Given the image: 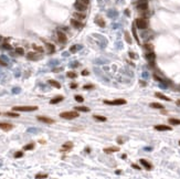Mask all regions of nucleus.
I'll return each mask as SVG.
<instances>
[{
    "mask_svg": "<svg viewBox=\"0 0 180 179\" xmlns=\"http://www.w3.org/2000/svg\"><path fill=\"white\" fill-rule=\"evenodd\" d=\"M63 101V96H55V97H53L50 101V104H52V105H54V104H57V103H60V102H62Z\"/></svg>",
    "mask_w": 180,
    "mask_h": 179,
    "instance_id": "nucleus-13",
    "label": "nucleus"
},
{
    "mask_svg": "<svg viewBox=\"0 0 180 179\" xmlns=\"http://www.w3.org/2000/svg\"><path fill=\"white\" fill-rule=\"evenodd\" d=\"M133 167H134L135 169H140V167H138L137 165H133Z\"/></svg>",
    "mask_w": 180,
    "mask_h": 179,
    "instance_id": "nucleus-44",
    "label": "nucleus"
},
{
    "mask_svg": "<svg viewBox=\"0 0 180 179\" xmlns=\"http://www.w3.org/2000/svg\"><path fill=\"white\" fill-rule=\"evenodd\" d=\"M168 122H169V124H171V125H180V119H177V118H170Z\"/></svg>",
    "mask_w": 180,
    "mask_h": 179,
    "instance_id": "nucleus-23",
    "label": "nucleus"
},
{
    "mask_svg": "<svg viewBox=\"0 0 180 179\" xmlns=\"http://www.w3.org/2000/svg\"><path fill=\"white\" fill-rule=\"evenodd\" d=\"M122 158H123V159H126V155H125V154H124L123 156H122Z\"/></svg>",
    "mask_w": 180,
    "mask_h": 179,
    "instance_id": "nucleus-45",
    "label": "nucleus"
},
{
    "mask_svg": "<svg viewBox=\"0 0 180 179\" xmlns=\"http://www.w3.org/2000/svg\"><path fill=\"white\" fill-rule=\"evenodd\" d=\"M136 7H137V9L139 10V11H141V12L147 11V10H148V3H147L146 0H141V2H139Z\"/></svg>",
    "mask_w": 180,
    "mask_h": 179,
    "instance_id": "nucleus-6",
    "label": "nucleus"
},
{
    "mask_svg": "<svg viewBox=\"0 0 180 179\" xmlns=\"http://www.w3.org/2000/svg\"><path fill=\"white\" fill-rule=\"evenodd\" d=\"M12 128H13V125L10 124V123H5V122L0 123V129L5 130V132H9V130H11Z\"/></svg>",
    "mask_w": 180,
    "mask_h": 179,
    "instance_id": "nucleus-7",
    "label": "nucleus"
},
{
    "mask_svg": "<svg viewBox=\"0 0 180 179\" xmlns=\"http://www.w3.org/2000/svg\"><path fill=\"white\" fill-rule=\"evenodd\" d=\"M0 64L3 65V67H7V63H6V62H3V61H1V59H0Z\"/></svg>",
    "mask_w": 180,
    "mask_h": 179,
    "instance_id": "nucleus-42",
    "label": "nucleus"
},
{
    "mask_svg": "<svg viewBox=\"0 0 180 179\" xmlns=\"http://www.w3.org/2000/svg\"><path fill=\"white\" fill-rule=\"evenodd\" d=\"M140 1H141V0H140Z\"/></svg>",
    "mask_w": 180,
    "mask_h": 179,
    "instance_id": "nucleus-48",
    "label": "nucleus"
},
{
    "mask_svg": "<svg viewBox=\"0 0 180 179\" xmlns=\"http://www.w3.org/2000/svg\"><path fill=\"white\" fill-rule=\"evenodd\" d=\"M125 37H126V41L128 43H132V40H130V37L128 35V32H125Z\"/></svg>",
    "mask_w": 180,
    "mask_h": 179,
    "instance_id": "nucleus-37",
    "label": "nucleus"
},
{
    "mask_svg": "<svg viewBox=\"0 0 180 179\" xmlns=\"http://www.w3.org/2000/svg\"><path fill=\"white\" fill-rule=\"evenodd\" d=\"M89 74V72H87V71H85V70H84V71H82V75H87Z\"/></svg>",
    "mask_w": 180,
    "mask_h": 179,
    "instance_id": "nucleus-43",
    "label": "nucleus"
},
{
    "mask_svg": "<svg viewBox=\"0 0 180 179\" xmlns=\"http://www.w3.org/2000/svg\"><path fill=\"white\" fill-rule=\"evenodd\" d=\"M7 116H10V117H18L19 116V114L18 113H11V112H7L6 113Z\"/></svg>",
    "mask_w": 180,
    "mask_h": 179,
    "instance_id": "nucleus-32",
    "label": "nucleus"
},
{
    "mask_svg": "<svg viewBox=\"0 0 180 179\" xmlns=\"http://www.w3.org/2000/svg\"><path fill=\"white\" fill-rule=\"evenodd\" d=\"M16 112H33V111H37L38 107L37 106H14L12 108Z\"/></svg>",
    "mask_w": 180,
    "mask_h": 179,
    "instance_id": "nucleus-3",
    "label": "nucleus"
},
{
    "mask_svg": "<svg viewBox=\"0 0 180 179\" xmlns=\"http://www.w3.org/2000/svg\"><path fill=\"white\" fill-rule=\"evenodd\" d=\"M118 150H119V148H117V147L105 148V149H104V153H106V154H112V153H116V151H118Z\"/></svg>",
    "mask_w": 180,
    "mask_h": 179,
    "instance_id": "nucleus-19",
    "label": "nucleus"
},
{
    "mask_svg": "<svg viewBox=\"0 0 180 179\" xmlns=\"http://www.w3.org/2000/svg\"><path fill=\"white\" fill-rule=\"evenodd\" d=\"M32 46H33V49H34L37 52H40V53L43 52V48H42V46H38V45H35V44H33Z\"/></svg>",
    "mask_w": 180,
    "mask_h": 179,
    "instance_id": "nucleus-30",
    "label": "nucleus"
},
{
    "mask_svg": "<svg viewBox=\"0 0 180 179\" xmlns=\"http://www.w3.org/2000/svg\"><path fill=\"white\" fill-rule=\"evenodd\" d=\"M35 178H48V175L46 173H38V175H35Z\"/></svg>",
    "mask_w": 180,
    "mask_h": 179,
    "instance_id": "nucleus-35",
    "label": "nucleus"
},
{
    "mask_svg": "<svg viewBox=\"0 0 180 179\" xmlns=\"http://www.w3.org/2000/svg\"><path fill=\"white\" fill-rule=\"evenodd\" d=\"M90 1L89 0H76L74 3V8L76 9V11H82L84 12L87 9Z\"/></svg>",
    "mask_w": 180,
    "mask_h": 179,
    "instance_id": "nucleus-1",
    "label": "nucleus"
},
{
    "mask_svg": "<svg viewBox=\"0 0 180 179\" xmlns=\"http://www.w3.org/2000/svg\"><path fill=\"white\" fill-rule=\"evenodd\" d=\"M2 48H3V49H7V50H11L12 49V46L10 45L9 43H3L2 44Z\"/></svg>",
    "mask_w": 180,
    "mask_h": 179,
    "instance_id": "nucleus-36",
    "label": "nucleus"
},
{
    "mask_svg": "<svg viewBox=\"0 0 180 179\" xmlns=\"http://www.w3.org/2000/svg\"><path fill=\"white\" fill-rule=\"evenodd\" d=\"M71 24L73 27H74V28H76V29H82V28H83L84 27V24L82 22H81L80 20H77V19H75V18H73V19H72L71 20Z\"/></svg>",
    "mask_w": 180,
    "mask_h": 179,
    "instance_id": "nucleus-9",
    "label": "nucleus"
},
{
    "mask_svg": "<svg viewBox=\"0 0 180 179\" xmlns=\"http://www.w3.org/2000/svg\"><path fill=\"white\" fill-rule=\"evenodd\" d=\"M156 95V97H158V98H161V100H163V101H170V98L169 97H167V96H165L163 94H161V93H156L155 94Z\"/></svg>",
    "mask_w": 180,
    "mask_h": 179,
    "instance_id": "nucleus-22",
    "label": "nucleus"
},
{
    "mask_svg": "<svg viewBox=\"0 0 180 179\" xmlns=\"http://www.w3.org/2000/svg\"><path fill=\"white\" fill-rule=\"evenodd\" d=\"M140 164L143 165L147 170H150V169H152V165H150V162H148L147 160H145V159H140Z\"/></svg>",
    "mask_w": 180,
    "mask_h": 179,
    "instance_id": "nucleus-16",
    "label": "nucleus"
},
{
    "mask_svg": "<svg viewBox=\"0 0 180 179\" xmlns=\"http://www.w3.org/2000/svg\"><path fill=\"white\" fill-rule=\"evenodd\" d=\"M145 49L147 50V51H148V52H152V51H154V46L152 45V44H149V43H146L145 45Z\"/></svg>",
    "mask_w": 180,
    "mask_h": 179,
    "instance_id": "nucleus-29",
    "label": "nucleus"
},
{
    "mask_svg": "<svg viewBox=\"0 0 180 179\" xmlns=\"http://www.w3.org/2000/svg\"><path fill=\"white\" fill-rule=\"evenodd\" d=\"M135 24L138 29H146L148 27V20L146 18H137L135 21Z\"/></svg>",
    "mask_w": 180,
    "mask_h": 179,
    "instance_id": "nucleus-2",
    "label": "nucleus"
},
{
    "mask_svg": "<svg viewBox=\"0 0 180 179\" xmlns=\"http://www.w3.org/2000/svg\"><path fill=\"white\" fill-rule=\"evenodd\" d=\"M22 156H23V153L21 151V150H19V151H16V153H14V158H21Z\"/></svg>",
    "mask_w": 180,
    "mask_h": 179,
    "instance_id": "nucleus-31",
    "label": "nucleus"
},
{
    "mask_svg": "<svg viewBox=\"0 0 180 179\" xmlns=\"http://www.w3.org/2000/svg\"><path fill=\"white\" fill-rule=\"evenodd\" d=\"M70 50H71V52H73V53H74V52H76V50H77V46H76V45L72 46V48H71V49H70Z\"/></svg>",
    "mask_w": 180,
    "mask_h": 179,
    "instance_id": "nucleus-38",
    "label": "nucleus"
},
{
    "mask_svg": "<svg viewBox=\"0 0 180 179\" xmlns=\"http://www.w3.org/2000/svg\"><path fill=\"white\" fill-rule=\"evenodd\" d=\"M146 59L149 61V62H154L155 60H156V54H155L154 52H148L147 54H146Z\"/></svg>",
    "mask_w": 180,
    "mask_h": 179,
    "instance_id": "nucleus-14",
    "label": "nucleus"
},
{
    "mask_svg": "<svg viewBox=\"0 0 180 179\" xmlns=\"http://www.w3.org/2000/svg\"><path fill=\"white\" fill-rule=\"evenodd\" d=\"M56 35H57V40H59V42H61V43H65L66 40H68L66 34L64 33V32H62V31H59L56 33Z\"/></svg>",
    "mask_w": 180,
    "mask_h": 179,
    "instance_id": "nucleus-8",
    "label": "nucleus"
},
{
    "mask_svg": "<svg viewBox=\"0 0 180 179\" xmlns=\"http://www.w3.org/2000/svg\"><path fill=\"white\" fill-rule=\"evenodd\" d=\"M133 33H134L135 38H136V40H138V37H137V34H136V31H135V28H133Z\"/></svg>",
    "mask_w": 180,
    "mask_h": 179,
    "instance_id": "nucleus-40",
    "label": "nucleus"
},
{
    "mask_svg": "<svg viewBox=\"0 0 180 179\" xmlns=\"http://www.w3.org/2000/svg\"><path fill=\"white\" fill-rule=\"evenodd\" d=\"M49 84L51 85V86L55 87V89H61V84L59 82L54 81V80H49Z\"/></svg>",
    "mask_w": 180,
    "mask_h": 179,
    "instance_id": "nucleus-17",
    "label": "nucleus"
},
{
    "mask_svg": "<svg viewBox=\"0 0 180 179\" xmlns=\"http://www.w3.org/2000/svg\"><path fill=\"white\" fill-rule=\"evenodd\" d=\"M95 23L96 24H98L100 27H105V20H104L102 17H96V19H95Z\"/></svg>",
    "mask_w": 180,
    "mask_h": 179,
    "instance_id": "nucleus-15",
    "label": "nucleus"
},
{
    "mask_svg": "<svg viewBox=\"0 0 180 179\" xmlns=\"http://www.w3.org/2000/svg\"><path fill=\"white\" fill-rule=\"evenodd\" d=\"M75 101L79 102V103H83V102H84V98L82 97L81 95H75Z\"/></svg>",
    "mask_w": 180,
    "mask_h": 179,
    "instance_id": "nucleus-33",
    "label": "nucleus"
},
{
    "mask_svg": "<svg viewBox=\"0 0 180 179\" xmlns=\"http://www.w3.org/2000/svg\"><path fill=\"white\" fill-rule=\"evenodd\" d=\"M177 104H179V105H180V100H179V101L177 102Z\"/></svg>",
    "mask_w": 180,
    "mask_h": 179,
    "instance_id": "nucleus-46",
    "label": "nucleus"
},
{
    "mask_svg": "<svg viewBox=\"0 0 180 179\" xmlns=\"http://www.w3.org/2000/svg\"><path fill=\"white\" fill-rule=\"evenodd\" d=\"M60 116L62 118H65V119H73V118H76L80 116V114L76 112H63L60 114Z\"/></svg>",
    "mask_w": 180,
    "mask_h": 179,
    "instance_id": "nucleus-4",
    "label": "nucleus"
},
{
    "mask_svg": "<svg viewBox=\"0 0 180 179\" xmlns=\"http://www.w3.org/2000/svg\"><path fill=\"white\" fill-rule=\"evenodd\" d=\"M76 112H90V108L86 106H75Z\"/></svg>",
    "mask_w": 180,
    "mask_h": 179,
    "instance_id": "nucleus-20",
    "label": "nucleus"
},
{
    "mask_svg": "<svg viewBox=\"0 0 180 179\" xmlns=\"http://www.w3.org/2000/svg\"><path fill=\"white\" fill-rule=\"evenodd\" d=\"M73 17L75 18V19H77V20H80V21H82V20H84L85 19V13L84 12H82V11H76V12H74L73 13Z\"/></svg>",
    "mask_w": 180,
    "mask_h": 179,
    "instance_id": "nucleus-11",
    "label": "nucleus"
},
{
    "mask_svg": "<svg viewBox=\"0 0 180 179\" xmlns=\"http://www.w3.org/2000/svg\"><path fill=\"white\" fill-rule=\"evenodd\" d=\"M66 76L70 78H77V74L75 72H73V71H69V72L66 73Z\"/></svg>",
    "mask_w": 180,
    "mask_h": 179,
    "instance_id": "nucleus-24",
    "label": "nucleus"
},
{
    "mask_svg": "<svg viewBox=\"0 0 180 179\" xmlns=\"http://www.w3.org/2000/svg\"><path fill=\"white\" fill-rule=\"evenodd\" d=\"M72 148H73V144H72L71 142L65 143V144L62 146V150H63V151H64V150H70V149H72Z\"/></svg>",
    "mask_w": 180,
    "mask_h": 179,
    "instance_id": "nucleus-18",
    "label": "nucleus"
},
{
    "mask_svg": "<svg viewBox=\"0 0 180 179\" xmlns=\"http://www.w3.org/2000/svg\"><path fill=\"white\" fill-rule=\"evenodd\" d=\"M28 59L29 60H38V59H39V55L37 54V53H34V52H30L28 54Z\"/></svg>",
    "mask_w": 180,
    "mask_h": 179,
    "instance_id": "nucleus-21",
    "label": "nucleus"
},
{
    "mask_svg": "<svg viewBox=\"0 0 180 179\" xmlns=\"http://www.w3.org/2000/svg\"><path fill=\"white\" fill-rule=\"evenodd\" d=\"M94 118L100 122H106V119H107L105 116H100V115H94Z\"/></svg>",
    "mask_w": 180,
    "mask_h": 179,
    "instance_id": "nucleus-27",
    "label": "nucleus"
},
{
    "mask_svg": "<svg viewBox=\"0 0 180 179\" xmlns=\"http://www.w3.org/2000/svg\"><path fill=\"white\" fill-rule=\"evenodd\" d=\"M155 129L163 132V130H171V127L168 126V125H156V126H155Z\"/></svg>",
    "mask_w": 180,
    "mask_h": 179,
    "instance_id": "nucleus-12",
    "label": "nucleus"
},
{
    "mask_svg": "<svg viewBox=\"0 0 180 179\" xmlns=\"http://www.w3.org/2000/svg\"><path fill=\"white\" fill-rule=\"evenodd\" d=\"M45 45H46V48H48V50H49V51H50V52H51V53H53V52H54L55 48H54V45H53V44H51V43H46Z\"/></svg>",
    "mask_w": 180,
    "mask_h": 179,
    "instance_id": "nucleus-26",
    "label": "nucleus"
},
{
    "mask_svg": "<svg viewBox=\"0 0 180 179\" xmlns=\"http://www.w3.org/2000/svg\"><path fill=\"white\" fill-rule=\"evenodd\" d=\"M76 87H77V84H75V83L71 84V89H76Z\"/></svg>",
    "mask_w": 180,
    "mask_h": 179,
    "instance_id": "nucleus-41",
    "label": "nucleus"
},
{
    "mask_svg": "<svg viewBox=\"0 0 180 179\" xmlns=\"http://www.w3.org/2000/svg\"><path fill=\"white\" fill-rule=\"evenodd\" d=\"M37 119L40 122H43V123H46V124H53L54 123L53 119L50 118V117H46V116H38Z\"/></svg>",
    "mask_w": 180,
    "mask_h": 179,
    "instance_id": "nucleus-10",
    "label": "nucleus"
},
{
    "mask_svg": "<svg viewBox=\"0 0 180 179\" xmlns=\"http://www.w3.org/2000/svg\"><path fill=\"white\" fill-rule=\"evenodd\" d=\"M16 52H17L18 54L23 55V54H24V50H23L22 48H17V49H16Z\"/></svg>",
    "mask_w": 180,
    "mask_h": 179,
    "instance_id": "nucleus-34",
    "label": "nucleus"
},
{
    "mask_svg": "<svg viewBox=\"0 0 180 179\" xmlns=\"http://www.w3.org/2000/svg\"><path fill=\"white\" fill-rule=\"evenodd\" d=\"M33 148H34V144H33V143H31V144L26 145V146L23 147V149H24V150H31V149H33Z\"/></svg>",
    "mask_w": 180,
    "mask_h": 179,
    "instance_id": "nucleus-28",
    "label": "nucleus"
},
{
    "mask_svg": "<svg viewBox=\"0 0 180 179\" xmlns=\"http://www.w3.org/2000/svg\"><path fill=\"white\" fill-rule=\"evenodd\" d=\"M179 145H180V142H179Z\"/></svg>",
    "mask_w": 180,
    "mask_h": 179,
    "instance_id": "nucleus-47",
    "label": "nucleus"
},
{
    "mask_svg": "<svg viewBox=\"0 0 180 179\" xmlns=\"http://www.w3.org/2000/svg\"><path fill=\"white\" fill-rule=\"evenodd\" d=\"M150 106H152V108H159V110H163V105L158 104V103H152Z\"/></svg>",
    "mask_w": 180,
    "mask_h": 179,
    "instance_id": "nucleus-25",
    "label": "nucleus"
},
{
    "mask_svg": "<svg viewBox=\"0 0 180 179\" xmlns=\"http://www.w3.org/2000/svg\"><path fill=\"white\" fill-rule=\"evenodd\" d=\"M104 103L107 105H124L126 104V100L117 98V100H114V101H104Z\"/></svg>",
    "mask_w": 180,
    "mask_h": 179,
    "instance_id": "nucleus-5",
    "label": "nucleus"
},
{
    "mask_svg": "<svg viewBox=\"0 0 180 179\" xmlns=\"http://www.w3.org/2000/svg\"><path fill=\"white\" fill-rule=\"evenodd\" d=\"M93 85H85V86H84V90H91V89H93Z\"/></svg>",
    "mask_w": 180,
    "mask_h": 179,
    "instance_id": "nucleus-39",
    "label": "nucleus"
}]
</instances>
